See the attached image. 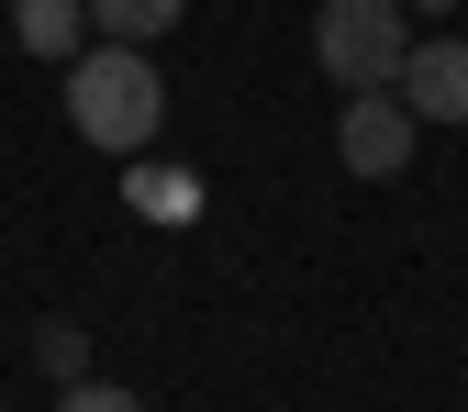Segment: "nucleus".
Here are the masks:
<instances>
[{"label":"nucleus","mask_w":468,"mask_h":412,"mask_svg":"<svg viewBox=\"0 0 468 412\" xmlns=\"http://www.w3.org/2000/svg\"><path fill=\"white\" fill-rule=\"evenodd\" d=\"M68 123L101 145V156H145L156 123H167V79H156V56L145 45H79L68 56Z\"/></svg>","instance_id":"f257e3e1"},{"label":"nucleus","mask_w":468,"mask_h":412,"mask_svg":"<svg viewBox=\"0 0 468 412\" xmlns=\"http://www.w3.org/2000/svg\"><path fill=\"white\" fill-rule=\"evenodd\" d=\"M401 56H413V12L401 0H324L313 12V68L335 90H390Z\"/></svg>","instance_id":"f03ea898"},{"label":"nucleus","mask_w":468,"mask_h":412,"mask_svg":"<svg viewBox=\"0 0 468 412\" xmlns=\"http://www.w3.org/2000/svg\"><path fill=\"white\" fill-rule=\"evenodd\" d=\"M413 100L401 90H346V111H335V156H346V179H401L413 167Z\"/></svg>","instance_id":"7ed1b4c3"},{"label":"nucleus","mask_w":468,"mask_h":412,"mask_svg":"<svg viewBox=\"0 0 468 412\" xmlns=\"http://www.w3.org/2000/svg\"><path fill=\"white\" fill-rule=\"evenodd\" d=\"M390 90L413 100V123H468V34H413Z\"/></svg>","instance_id":"20e7f679"},{"label":"nucleus","mask_w":468,"mask_h":412,"mask_svg":"<svg viewBox=\"0 0 468 412\" xmlns=\"http://www.w3.org/2000/svg\"><path fill=\"white\" fill-rule=\"evenodd\" d=\"M12 45L45 56V68H68V56L90 45V0H12Z\"/></svg>","instance_id":"39448f33"},{"label":"nucleus","mask_w":468,"mask_h":412,"mask_svg":"<svg viewBox=\"0 0 468 412\" xmlns=\"http://www.w3.org/2000/svg\"><path fill=\"white\" fill-rule=\"evenodd\" d=\"M123 201L145 223H190L201 212V179H190V167H156V145H145V156H123Z\"/></svg>","instance_id":"423d86ee"},{"label":"nucleus","mask_w":468,"mask_h":412,"mask_svg":"<svg viewBox=\"0 0 468 412\" xmlns=\"http://www.w3.org/2000/svg\"><path fill=\"white\" fill-rule=\"evenodd\" d=\"M179 12H190V0H90V34H112V45H156Z\"/></svg>","instance_id":"0eeeda50"},{"label":"nucleus","mask_w":468,"mask_h":412,"mask_svg":"<svg viewBox=\"0 0 468 412\" xmlns=\"http://www.w3.org/2000/svg\"><path fill=\"white\" fill-rule=\"evenodd\" d=\"M34 368H45L56 390H68V379H90V323H68V312H56V323H34Z\"/></svg>","instance_id":"6e6552de"},{"label":"nucleus","mask_w":468,"mask_h":412,"mask_svg":"<svg viewBox=\"0 0 468 412\" xmlns=\"http://www.w3.org/2000/svg\"><path fill=\"white\" fill-rule=\"evenodd\" d=\"M56 412H145V390H112V379H68Z\"/></svg>","instance_id":"1a4fd4ad"},{"label":"nucleus","mask_w":468,"mask_h":412,"mask_svg":"<svg viewBox=\"0 0 468 412\" xmlns=\"http://www.w3.org/2000/svg\"><path fill=\"white\" fill-rule=\"evenodd\" d=\"M401 12H457V0H401Z\"/></svg>","instance_id":"9d476101"}]
</instances>
